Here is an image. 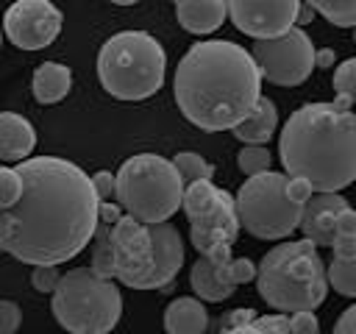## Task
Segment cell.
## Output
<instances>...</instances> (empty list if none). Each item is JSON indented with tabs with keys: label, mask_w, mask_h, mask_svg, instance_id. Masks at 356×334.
<instances>
[{
	"label": "cell",
	"mask_w": 356,
	"mask_h": 334,
	"mask_svg": "<svg viewBox=\"0 0 356 334\" xmlns=\"http://www.w3.org/2000/svg\"><path fill=\"white\" fill-rule=\"evenodd\" d=\"M286 195L295 200V203H306L312 195H314V186L306 181V178H300V175H289V181H286Z\"/></svg>",
	"instance_id": "cell-35"
},
{
	"label": "cell",
	"mask_w": 356,
	"mask_h": 334,
	"mask_svg": "<svg viewBox=\"0 0 356 334\" xmlns=\"http://www.w3.org/2000/svg\"><path fill=\"white\" fill-rule=\"evenodd\" d=\"M306 3L337 28L356 25V0H306Z\"/></svg>",
	"instance_id": "cell-22"
},
{
	"label": "cell",
	"mask_w": 356,
	"mask_h": 334,
	"mask_svg": "<svg viewBox=\"0 0 356 334\" xmlns=\"http://www.w3.org/2000/svg\"><path fill=\"white\" fill-rule=\"evenodd\" d=\"M56 267H58V264H33L31 284H33L36 292H47V295H53V289H56V284H58V278H61Z\"/></svg>",
	"instance_id": "cell-30"
},
{
	"label": "cell",
	"mask_w": 356,
	"mask_h": 334,
	"mask_svg": "<svg viewBox=\"0 0 356 334\" xmlns=\"http://www.w3.org/2000/svg\"><path fill=\"white\" fill-rule=\"evenodd\" d=\"M334 64V50L331 47H323L314 53V67H331Z\"/></svg>",
	"instance_id": "cell-41"
},
{
	"label": "cell",
	"mask_w": 356,
	"mask_h": 334,
	"mask_svg": "<svg viewBox=\"0 0 356 334\" xmlns=\"http://www.w3.org/2000/svg\"><path fill=\"white\" fill-rule=\"evenodd\" d=\"M312 17H314V8H312L309 3H300V11H298V22H295V25H306V22H312Z\"/></svg>",
	"instance_id": "cell-42"
},
{
	"label": "cell",
	"mask_w": 356,
	"mask_h": 334,
	"mask_svg": "<svg viewBox=\"0 0 356 334\" xmlns=\"http://www.w3.org/2000/svg\"><path fill=\"white\" fill-rule=\"evenodd\" d=\"M256 289L264 303L286 315L317 309L328 295V276L317 245L303 237L267 250L256 270Z\"/></svg>",
	"instance_id": "cell-4"
},
{
	"label": "cell",
	"mask_w": 356,
	"mask_h": 334,
	"mask_svg": "<svg viewBox=\"0 0 356 334\" xmlns=\"http://www.w3.org/2000/svg\"><path fill=\"white\" fill-rule=\"evenodd\" d=\"M256 264L250 262V259H231L228 262V276H231V281L239 287V284H250V281H256Z\"/></svg>",
	"instance_id": "cell-34"
},
{
	"label": "cell",
	"mask_w": 356,
	"mask_h": 334,
	"mask_svg": "<svg viewBox=\"0 0 356 334\" xmlns=\"http://www.w3.org/2000/svg\"><path fill=\"white\" fill-rule=\"evenodd\" d=\"M36 148V131L28 117L0 111V161H22Z\"/></svg>",
	"instance_id": "cell-17"
},
{
	"label": "cell",
	"mask_w": 356,
	"mask_h": 334,
	"mask_svg": "<svg viewBox=\"0 0 356 334\" xmlns=\"http://www.w3.org/2000/svg\"><path fill=\"white\" fill-rule=\"evenodd\" d=\"M64 17L53 0H17L3 14V33L19 50H42L61 33Z\"/></svg>",
	"instance_id": "cell-12"
},
{
	"label": "cell",
	"mask_w": 356,
	"mask_h": 334,
	"mask_svg": "<svg viewBox=\"0 0 356 334\" xmlns=\"http://www.w3.org/2000/svg\"><path fill=\"white\" fill-rule=\"evenodd\" d=\"M111 3H117V6H134V3H139V0H111Z\"/></svg>",
	"instance_id": "cell-43"
},
{
	"label": "cell",
	"mask_w": 356,
	"mask_h": 334,
	"mask_svg": "<svg viewBox=\"0 0 356 334\" xmlns=\"http://www.w3.org/2000/svg\"><path fill=\"white\" fill-rule=\"evenodd\" d=\"M22 323V309L14 301H0V334H14Z\"/></svg>",
	"instance_id": "cell-33"
},
{
	"label": "cell",
	"mask_w": 356,
	"mask_h": 334,
	"mask_svg": "<svg viewBox=\"0 0 356 334\" xmlns=\"http://www.w3.org/2000/svg\"><path fill=\"white\" fill-rule=\"evenodd\" d=\"M337 234H356V212L350 206L337 214Z\"/></svg>",
	"instance_id": "cell-39"
},
{
	"label": "cell",
	"mask_w": 356,
	"mask_h": 334,
	"mask_svg": "<svg viewBox=\"0 0 356 334\" xmlns=\"http://www.w3.org/2000/svg\"><path fill=\"white\" fill-rule=\"evenodd\" d=\"M286 173H256L236 192L239 225L256 239H284L300 225L303 206L286 195Z\"/></svg>",
	"instance_id": "cell-8"
},
{
	"label": "cell",
	"mask_w": 356,
	"mask_h": 334,
	"mask_svg": "<svg viewBox=\"0 0 356 334\" xmlns=\"http://www.w3.org/2000/svg\"><path fill=\"white\" fill-rule=\"evenodd\" d=\"M253 317H256L253 309H234V312H225V315L220 317L217 331H222V334H242V328H245Z\"/></svg>",
	"instance_id": "cell-31"
},
{
	"label": "cell",
	"mask_w": 356,
	"mask_h": 334,
	"mask_svg": "<svg viewBox=\"0 0 356 334\" xmlns=\"http://www.w3.org/2000/svg\"><path fill=\"white\" fill-rule=\"evenodd\" d=\"M334 334H356V303L348 306V309L337 317V323H334Z\"/></svg>",
	"instance_id": "cell-38"
},
{
	"label": "cell",
	"mask_w": 356,
	"mask_h": 334,
	"mask_svg": "<svg viewBox=\"0 0 356 334\" xmlns=\"http://www.w3.org/2000/svg\"><path fill=\"white\" fill-rule=\"evenodd\" d=\"M108 242L114 253V278L131 289H150L156 270V242L150 225L125 214L108 225Z\"/></svg>",
	"instance_id": "cell-11"
},
{
	"label": "cell",
	"mask_w": 356,
	"mask_h": 334,
	"mask_svg": "<svg viewBox=\"0 0 356 334\" xmlns=\"http://www.w3.org/2000/svg\"><path fill=\"white\" fill-rule=\"evenodd\" d=\"M92 184H95V192H97L100 200H108V198L114 195V175H111V173H106V170L95 173V175H92Z\"/></svg>",
	"instance_id": "cell-37"
},
{
	"label": "cell",
	"mask_w": 356,
	"mask_h": 334,
	"mask_svg": "<svg viewBox=\"0 0 356 334\" xmlns=\"http://www.w3.org/2000/svg\"><path fill=\"white\" fill-rule=\"evenodd\" d=\"M172 164L178 167V175H181V181H184V186L189 184V181H197V178H211L214 175V167L203 159V156H197V153H189V150H181L175 159H172Z\"/></svg>",
	"instance_id": "cell-25"
},
{
	"label": "cell",
	"mask_w": 356,
	"mask_h": 334,
	"mask_svg": "<svg viewBox=\"0 0 356 334\" xmlns=\"http://www.w3.org/2000/svg\"><path fill=\"white\" fill-rule=\"evenodd\" d=\"M22 195L0 212V250L25 264H61L78 256L100 223L92 175L58 156L19 161Z\"/></svg>",
	"instance_id": "cell-1"
},
{
	"label": "cell",
	"mask_w": 356,
	"mask_h": 334,
	"mask_svg": "<svg viewBox=\"0 0 356 334\" xmlns=\"http://www.w3.org/2000/svg\"><path fill=\"white\" fill-rule=\"evenodd\" d=\"M147 225H150V234L156 242V270L150 278V289H161V287L172 284V278L178 276V270L184 264V239L170 220L147 223Z\"/></svg>",
	"instance_id": "cell-15"
},
{
	"label": "cell",
	"mask_w": 356,
	"mask_h": 334,
	"mask_svg": "<svg viewBox=\"0 0 356 334\" xmlns=\"http://www.w3.org/2000/svg\"><path fill=\"white\" fill-rule=\"evenodd\" d=\"M22 195V175L17 167H0V212L14 206Z\"/></svg>",
	"instance_id": "cell-27"
},
{
	"label": "cell",
	"mask_w": 356,
	"mask_h": 334,
	"mask_svg": "<svg viewBox=\"0 0 356 334\" xmlns=\"http://www.w3.org/2000/svg\"><path fill=\"white\" fill-rule=\"evenodd\" d=\"M270 161H273V156H270V150L264 145H245L239 150V156H236V164H239V170L245 175H256V173L270 170Z\"/></svg>",
	"instance_id": "cell-26"
},
{
	"label": "cell",
	"mask_w": 356,
	"mask_h": 334,
	"mask_svg": "<svg viewBox=\"0 0 356 334\" xmlns=\"http://www.w3.org/2000/svg\"><path fill=\"white\" fill-rule=\"evenodd\" d=\"M167 56L159 39L145 31H120L97 53L100 86L117 100H147L164 84Z\"/></svg>",
	"instance_id": "cell-5"
},
{
	"label": "cell",
	"mask_w": 356,
	"mask_h": 334,
	"mask_svg": "<svg viewBox=\"0 0 356 334\" xmlns=\"http://www.w3.org/2000/svg\"><path fill=\"white\" fill-rule=\"evenodd\" d=\"M345 206H348V200L339 192H314L303 203V214H300V225L298 228L317 248H331V242L337 237V214Z\"/></svg>",
	"instance_id": "cell-14"
},
{
	"label": "cell",
	"mask_w": 356,
	"mask_h": 334,
	"mask_svg": "<svg viewBox=\"0 0 356 334\" xmlns=\"http://www.w3.org/2000/svg\"><path fill=\"white\" fill-rule=\"evenodd\" d=\"M331 86H334V95H348L356 103V58H348L337 67Z\"/></svg>",
	"instance_id": "cell-29"
},
{
	"label": "cell",
	"mask_w": 356,
	"mask_h": 334,
	"mask_svg": "<svg viewBox=\"0 0 356 334\" xmlns=\"http://www.w3.org/2000/svg\"><path fill=\"white\" fill-rule=\"evenodd\" d=\"M353 42H356V25H353Z\"/></svg>",
	"instance_id": "cell-44"
},
{
	"label": "cell",
	"mask_w": 356,
	"mask_h": 334,
	"mask_svg": "<svg viewBox=\"0 0 356 334\" xmlns=\"http://www.w3.org/2000/svg\"><path fill=\"white\" fill-rule=\"evenodd\" d=\"M250 53L261 70V78H267L275 86H298L312 75L317 50L312 45L309 33L303 28L292 25L281 36L256 39Z\"/></svg>",
	"instance_id": "cell-10"
},
{
	"label": "cell",
	"mask_w": 356,
	"mask_h": 334,
	"mask_svg": "<svg viewBox=\"0 0 356 334\" xmlns=\"http://www.w3.org/2000/svg\"><path fill=\"white\" fill-rule=\"evenodd\" d=\"M189 284H192L195 295L200 301H209V303L228 301L234 295V289H236V284L228 276V262L225 264H217V262H211L203 253H200V259L189 270Z\"/></svg>",
	"instance_id": "cell-16"
},
{
	"label": "cell",
	"mask_w": 356,
	"mask_h": 334,
	"mask_svg": "<svg viewBox=\"0 0 356 334\" xmlns=\"http://www.w3.org/2000/svg\"><path fill=\"white\" fill-rule=\"evenodd\" d=\"M95 248H92V270L114 278V253H111V242H108V223H97L95 228Z\"/></svg>",
	"instance_id": "cell-24"
},
{
	"label": "cell",
	"mask_w": 356,
	"mask_h": 334,
	"mask_svg": "<svg viewBox=\"0 0 356 334\" xmlns=\"http://www.w3.org/2000/svg\"><path fill=\"white\" fill-rule=\"evenodd\" d=\"M170 3H178V0H170Z\"/></svg>",
	"instance_id": "cell-46"
},
{
	"label": "cell",
	"mask_w": 356,
	"mask_h": 334,
	"mask_svg": "<svg viewBox=\"0 0 356 334\" xmlns=\"http://www.w3.org/2000/svg\"><path fill=\"white\" fill-rule=\"evenodd\" d=\"M278 156L286 175L314 192H339L356 181V114L334 103H306L281 128Z\"/></svg>",
	"instance_id": "cell-3"
},
{
	"label": "cell",
	"mask_w": 356,
	"mask_h": 334,
	"mask_svg": "<svg viewBox=\"0 0 356 334\" xmlns=\"http://www.w3.org/2000/svg\"><path fill=\"white\" fill-rule=\"evenodd\" d=\"M164 331L167 334H203L209 331V315L200 298L181 295L164 309Z\"/></svg>",
	"instance_id": "cell-19"
},
{
	"label": "cell",
	"mask_w": 356,
	"mask_h": 334,
	"mask_svg": "<svg viewBox=\"0 0 356 334\" xmlns=\"http://www.w3.org/2000/svg\"><path fill=\"white\" fill-rule=\"evenodd\" d=\"M275 128H278V109H275V103L270 97L261 95L259 103H256V109L239 125H234L231 131L245 145H264V142L273 139Z\"/></svg>",
	"instance_id": "cell-20"
},
{
	"label": "cell",
	"mask_w": 356,
	"mask_h": 334,
	"mask_svg": "<svg viewBox=\"0 0 356 334\" xmlns=\"http://www.w3.org/2000/svg\"><path fill=\"white\" fill-rule=\"evenodd\" d=\"M228 17L250 39H273L298 22L300 0H225Z\"/></svg>",
	"instance_id": "cell-13"
},
{
	"label": "cell",
	"mask_w": 356,
	"mask_h": 334,
	"mask_svg": "<svg viewBox=\"0 0 356 334\" xmlns=\"http://www.w3.org/2000/svg\"><path fill=\"white\" fill-rule=\"evenodd\" d=\"M114 198L125 214L142 223H161L181 209L184 181L170 159L159 153H136L120 164L114 175Z\"/></svg>",
	"instance_id": "cell-6"
},
{
	"label": "cell",
	"mask_w": 356,
	"mask_h": 334,
	"mask_svg": "<svg viewBox=\"0 0 356 334\" xmlns=\"http://www.w3.org/2000/svg\"><path fill=\"white\" fill-rule=\"evenodd\" d=\"M172 92L200 131H231L261 97V70L250 50L228 39L195 42L178 61Z\"/></svg>",
	"instance_id": "cell-2"
},
{
	"label": "cell",
	"mask_w": 356,
	"mask_h": 334,
	"mask_svg": "<svg viewBox=\"0 0 356 334\" xmlns=\"http://www.w3.org/2000/svg\"><path fill=\"white\" fill-rule=\"evenodd\" d=\"M331 250L337 259H356V234H337Z\"/></svg>",
	"instance_id": "cell-36"
},
{
	"label": "cell",
	"mask_w": 356,
	"mask_h": 334,
	"mask_svg": "<svg viewBox=\"0 0 356 334\" xmlns=\"http://www.w3.org/2000/svg\"><path fill=\"white\" fill-rule=\"evenodd\" d=\"M184 214L189 220V239L197 253H209L217 245H234L239 237L236 198L214 186L211 178H197L184 186L181 198Z\"/></svg>",
	"instance_id": "cell-9"
},
{
	"label": "cell",
	"mask_w": 356,
	"mask_h": 334,
	"mask_svg": "<svg viewBox=\"0 0 356 334\" xmlns=\"http://www.w3.org/2000/svg\"><path fill=\"white\" fill-rule=\"evenodd\" d=\"M175 17L184 31L203 36V33H214L225 22L228 8L225 0H178Z\"/></svg>",
	"instance_id": "cell-18"
},
{
	"label": "cell",
	"mask_w": 356,
	"mask_h": 334,
	"mask_svg": "<svg viewBox=\"0 0 356 334\" xmlns=\"http://www.w3.org/2000/svg\"><path fill=\"white\" fill-rule=\"evenodd\" d=\"M0 45H3V31H0Z\"/></svg>",
	"instance_id": "cell-45"
},
{
	"label": "cell",
	"mask_w": 356,
	"mask_h": 334,
	"mask_svg": "<svg viewBox=\"0 0 356 334\" xmlns=\"http://www.w3.org/2000/svg\"><path fill=\"white\" fill-rule=\"evenodd\" d=\"M242 334H289V317H286V312L253 317V320L242 328Z\"/></svg>",
	"instance_id": "cell-28"
},
{
	"label": "cell",
	"mask_w": 356,
	"mask_h": 334,
	"mask_svg": "<svg viewBox=\"0 0 356 334\" xmlns=\"http://www.w3.org/2000/svg\"><path fill=\"white\" fill-rule=\"evenodd\" d=\"M50 312L70 334H108L122 317V295L111 278L75 267L58 278Z\"/></svg>",
	"instance_id": "cell-7"
},
{
	"label": "cell",
	"mask_w": 356,
	"mask_h": 334,
	"mask_svg": "<svg viewBox=\"0 0 356 334\" xmlns=\"http://www.w3.org/2000/svg\"><path fill=\"white\" fill-rule=\"evenodd\" d=\"M328 287H334L345 298H356V259H331L325 267Z\"/></svg>",
	"instance_id": "cell-23"
},
{
	"label": "cell",
	"mask_w": 356,
	"mask_h": 334,
	"mask_svg": "<svg viewBox=\"0 0 356 334\" xmlns=\"http://www.w3.org/2000/svg\"><path fill=\"white\" fill-rule=\"evenodd\" d=\"M72 86V72L67 64H58V61H44L36 67L33 72V81H31V89H33V97L36 103L42 106H50V103H58L67 97Z\"/></svg>",
	"instance_id": "cell-21"
},
{
	"label": "cell",
	"mask_w": 356,
	"mask_h": 334,
	"mask_svg": "<svg viewBox=\"0 0 356 334\" xmlns=\"http://www.w3.org/2000/svg\"><path fill=\"white\" fill-rule=\"evenodd\" d=\"M289 331L295 334H317L320 331V323L314 317V309H298L289 315Z\"/></svg>",
	"instance_id": "cell-32"
},
{
	"label": "cell",
	"mask_w": 356,
	"mask_h": 334,
	"mask_svg": "<svg viewBox=\"0 0 356 334\" xmlns=\"http://www.w3.org/2000/svg\"><path fill=\"white\" fill-rule=\"evenodd\" d=\"M97 217H100V223H117L120 217H122V206L120 203H108V200H100V206H97Z\"/></svg>",
	"instance_id": "cell-40"
}]
</instances>
